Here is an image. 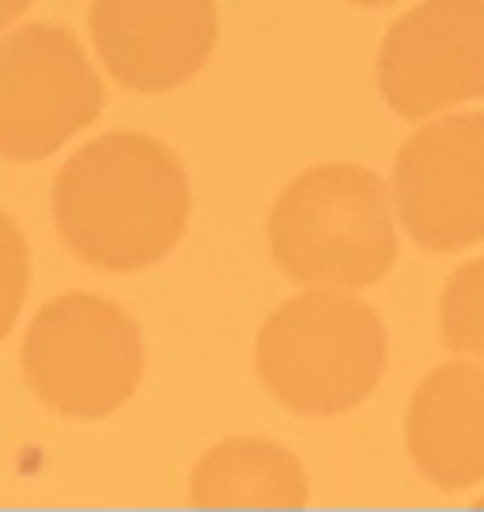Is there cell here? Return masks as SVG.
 I'll return each instance as SVG.
<instances>
[{
	"label": "cell",
	"instance_id": "1",
	"mask_svg": "<svg viewBox=\"0 0 484 512\" xmlns=\"http://www.w3.org/2000/svg\"><path fill=\"white\" fill-rule=\"evenodd\" d=\"M192 212L180 156L144 132H108L84 144L52 184L60 240L92 268L140 272L164 260Z\"/></svg>",
	"mask_w": 484,
	"mask_h": 512
},
{
	"label": "cell",
	"instance_id": "2",
	"mask_svg": "<svg viewBox=\"0 0 484 512\" xmlns=\"http://www.w3.org/2000/svg\"><path fill=\"white\" fill-rule=\"evenodd\" d=\"M388 368L380 312L340 288H312L268 312L256 336L260 384L296 416H340L368 400Z\"/></svg>",
	"mask_w": 484,
	"mask_h": 512
},
{
	"label": "cell",
	"instance_id": "3",
	"mask_svg": "<svg viewBox=\"0 0 484 512\" xmlns=\"http://www.w3.org/2000/svg\"><path fill=\"white\" fill-rule=\"evenodd\" d=\"M268 248L308 288H364L396 264L388 188L360 164H316L292 176L268 212Z\"/></svg>",
	"mask_w": 484,
	"mask_h": 512
},
{
	"label": "cell",
	"instance_id": "4",
	"mask_svg": "<svg viewBox=\"0 0 484 512\" xmlns=\"http://www.w3.org/2000/svg\"><path fill=\"white\" fill-rule=\"evenodd\" d=\"M20 368L28 388L52 412L72 420H100L116 412L140 384V328L116 300L64 292L32 316Z\"/></svg>",
	"mask_w": 484,
	"mask_h": 512
},
{
	"label": "cell",
	"instance_id": "5",
	"mask_svg": "<svg viewBox=\"0 0 484 512\" xmlns=\"http://www.w3.org/2000/svg\"><path fill=\"white\" fill-rule=\"evenodd\" d=\"M104 108L80 40L48 20L0 36V160H44Z\"/></svg>",
	"mask_w": 484,
	"mask_h": 512
},
{
	"label": "cell",
	"instance_id": "6",
	"mask_svg": "<svg viewBox=\"0 0 484 512\" xmlns=\"http://www.w3.org/2000/svg\"><path fill=\"white\" fill-rule=\"evenodd\" d=\"M392 200L408 236L428 252L484 240V112L416 128L396 152Z\"/></svg>",
	"mask_w": 484,
	"mask_h": 512
},
{
	"label": "cell",
	"instance_id": "7",
	"mask_svg": "<svg viewBox=\"0 0 484 512\" xmlns=\"http://www.w3.org/2000/svg\"><path fill=\"white\" fill-rule=\"evenodd\" d=\"M380 92L404 120L484 96V0H424L380 44Z\"/></svg>",
	"mask_w": 484,
	"mask_h": 512
},
{
	"label": "cell",
	"instance_id": "8",
	"mask_svg": "<svg viewBox=\"0 0 484 512\" xmlns=\"http://www.w3.org/2000/svg\"><path fill=\"white\" fill-rule=\"evenodd\" d=\"M88 28L100 64L132 92H172L216 44V0H92Z\"/></svg>",
	"mask_w": 484,
	"mask_h": 512
},
{
	"label": "cell",
	"instance_id": "9",
	"mask_svg": "<svg viewBox=\"0 0 484 512\" xmlns=\"http://www.w3.org/2000/svg\"><path fill=\"white\" fill-rule=\"evenodd\" d=\"M408 456L444 492L484 480V368L448 360L408 404Z\"/></svg>",
	"mask_w": 484,
	"mask_h": 512
},
{
	"label": "cell",
	"instance_id": "10",
	"mask_svg": "<svg viewBox=\"0 0 484 512\" xmlns=\"http://www.w3.org/2000/svg\"><path fill=\"white\" fill-rule=\"evenodd\" d=\"M196 504H304L300 460L264 436H228L192 468Z\"/></svg>",
	"mask_w": 484,
	"mask_h": 512
},
{
	"label": "cell",
	"instance_id": "11",
	"mask_svg": "<svg viewBox=\"0 0 484 512\" xmlns=\"http://www.w3.org/2000/svg\"><path fill=\"white\" fill-rule=\"evenodd\" d=\"M440 336L452 352L484 356V256L448 276L440 296Z\"/></svg>",
	"mask_w": 484,
	"mask_h": 512
},
{
	"label": "cell",
	"instance_id": "12",
	"mask_svg": "<svg viewBox=\"0 0 484 512\" xmlns=\"http://www.w3.org/2000/svg\"><path fill=\"white\" fill-rule=\"evenodd\" d=\"M28 244L16 228V220L0 208V340L12 332L24 292H28Z\"/></svg>",
	"mask_w": 484,
	"mask_h": 512
},
{
	"label": "cell",
	"instance_id": "13",
	"mask_svg": "<svg viewBox=\"0 0 484 512\" xmlns=\"http://www.w3.org/2000/svg\"><path fill=\"white\" fill-rule=\"evenodd\" d=\"M28 4H32V0H0V32H4L16 16H24V12H28Z\"/></svg>",
	"mask_w": 484,
	"mask_h": 512
},
{
	"label": "cell",
	"instance_id": "14",
	"mask_svg": "<svg viewBox=\"0 0 484 512\" xmlns=\"http://www.w3.org/2000/svg\"><path fill=\"white\" fill-rule=\"evenodd\" d=\"M352 4H360V8H380V4H392V0H352Z\"/></svg>",
	"mask_w": 484,
	"mask_h": 512
}]
</instances>
